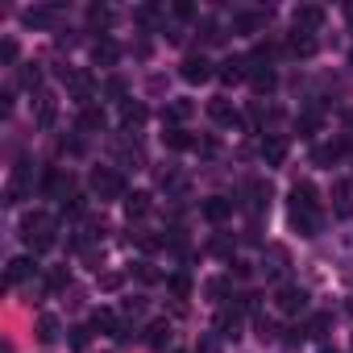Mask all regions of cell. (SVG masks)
<instances>
[{
	"label": "cell",
	"instance_id": "cell-1",
	"mask_svg": "<svg viewBox=\"0 0 353 353\" xmlns=\"http://www.w3.org/2000/svg\"><path fill=\"white\" fill-rule=\"evenodd\" d=\"M21 237H26V245H30L34 254H42V250L54 245V221H50L46 212H30V216L21 221Z\"/></svg>",
	"mask_w": 353,
	"mask_h": 353
},
{
	"label": "cell",
	"instance_id": "cell-2",
	"mask_svg": "<svg viewBox=\"0 0 353 353\" xmlns=\"http://www.w3.org/2000/svg\"><path fill=\"white\" fill-rule=\"evenodd\" d=\"M92 192H96L100 200H121V196H125V183H121V174H117V170L96 166V170H92Z\"/></svg>",
	"mask_w": 353,
	"mask_h": 353
},
{
	"label": "cell",
	"instance_id": "cell-3",
	"mask_svg": "<svg viewBox=\"0 0 353 353\" xmlns=\"http://www.w3.org/2000/svg\"><path fill=\"white\" fill-rule=\"evenodd\" d=\"M274 307H279L283 316H299V312L307 307V291L295 287V283H283V287L274 291Z\"/></svg>",
	"mask_w": 353,
	"mask_h": 353
},
{
	"label": "cell",
	"instance_id": "cell-4",
	"mask_svg": "<svg viewBox=\"0 0 353 353\" xmlns=\"http://www.w3.org/2000/svg\"><path fill=\"white\" fill-rule=\"evenodd\" d=\"M324 17H328V13H324L320 5H299L291 21H295V34H316V30L324 26Z\"/></svg>",
	"mask_w": 353,
	"mask_h": 353
},
{
	"label": "cell",
	"instance_id": "cell-5",
	"mask_svg": "<svg viewBox=\"0 0 353 353\" xmlns=\"http://www.w3.org/2000/svg\"><path fill=\"white\" fill-rule=\"evenodd\" d=\"M332 216H341V221L353 216V179H336L332 183Z\"/></svg>",
	"mask_w": 353,
	"mask_h": 353
},
{
	"label": "cell",
	"instance_id": "cell-6",
	"mask_svg": "<svg viewBox=\"0 0 353 353\" xmlns=\"http://www.w3.org/2000/svg\"><path fill=\"white\" fill-rule=\"evenodd\" d=\"M179 75H183L188 83H208V79H212V63H208L204 54H188L183 67H179Z\"/></svg>",
	"mask_w": 353,
	"mask_h": 353
},
{
	"label": "cell",
	"instance_id": "cell-7",
	"mask_svg": "<svg viewBox=\"0 0 353 353\" xmlns=\"http://www.w3.org/2000/svg\"><path fill=\"white\" fill-rule=\"evenodd\" d=\"M63 79H67V88H71V96H75L79 104H88V100L96 96V79H92L88 71H63Z\"/></svg>",
	"mask_w": 353,
	"mask_h": 353
},
{
	"label": "cell",
	"instance_id": "cell-8",
	"mask_svg": "<svg viewBox=\"0 0 353 353\" xmlns=\"http://www.w3.org/2000/svg\"><path fill=\"white\" fill-rule=\"evenodd\" d=\"M54 112H59L54 92H38V96H34V117H38V125H42V129H50V125H54Z\"/></svg>",
	"mask_w": 353,
	"mask_h": 353
},
{
	"label": "cell",
	"instance_id": "cell-9",
	"mask_svg": "<svg viewBox=\"0 0 353 353\" xmlns=\"http://www.w3.org/2000/svg\"><path fill=\"white\" fill-rule=\"evenodd\" d=\"M291 225L299 229V237H316L320 233V212L316 208H291Z\"/></svg>",
	"mask_w": 353,
	"mask_h": 353
},
{
	"label": "cell",
	"instance_id": "cell-10",
	"mask_svg": "<svg viewBox=\"0 0 353 353\" xmlns=\"http://www.w3.org/2000/svg\"><path fill=\"white\" fill-rule=\"evenodd\" d=\"M216 75H221V79H225V83L233 88V83H241V79H250V59H241V54H237V59H225Z\"/></svg>",
	"mask_w": 353,
	"mask_h": 353
},
{
	"label": "cell",
	"instance_id": "cell-11",
	"mask_svg": "<svg viewBox=\"0 0 353 353\" xmlns=\"http://www.w3.org/2000/svg\"><path fill=\"white\" fill-rule=\"evenodd\" d=\"M38 274V262L34 258H13L9 262V287H21V283H30Z\"/></svg>",
	"mask_w": 353,
	"mask_h": 353
},
{
	"label": "cell",
	"instance_id": "cell-12",
	"mask_svg": "<svg viewBox=\"0 0 353 353\" xmlns=\"http://www.w3.org/2000/svg\"><path fill=\"white\" fill-rule=\"evenodd\" d=\"M208 117H212L216 125H237V108H233V100H225V96L208 100Z\"/></svg>",
	"mask_w": 353,
	"mask_h": 353
},
{
	"label": "cell",
	"instance_id": "cell-13",
	"mask_svg": "<svg viewBox=\"0 0 353 353\" xmlns=\"http://www.w3.org/2000/svg\"><path fill=\"white\" fill-rule=\"evenodd\" d=\"M204 216H208L212 225H225V221L233 216V200H225V196H212V200H204Z\"/></svg>",
	"mask_w": 353,
	"mask_h": 353
},
{
	"label": "cell",
	"instance_id": "cell-14",
	"mask_svg": "<svg viewBox=\"0 0 353 353\" xmlns=\"http://www.w3.org/2000/svg\"><path fill=\"white\" fill-rule=\"evenodd\" d=\"M192 112H196V108H192V100H170V104L162 108V125H183Z\"/></svg>",
	"mask_w": 353,
	"mask_h": 353
},
{
	"label": "cell",
	"instance_id": "cell-15",
	"mask_svg": "<svg viewBox=\"0 0 353 353\" xmlns=\"http://www.w3.org/2000/svg\"><path fill=\"white\" fill-rule=\"evenodd\" d=\"M117 59H121L117 42H108V38H104V42H96V46H92V63H96V67H112Z\"/></svg>",
	"mask_w": 353,
	"mask_h": 353
},
{
	"label": "cell",
	"instance_id": "cell-16",
	"mask_svg": "<svg viewBox=\"0 0 353 353\" xmlns=\"http://www.w3.org/2000/svg\"><path fill=\"white\" fill-rule=\"evenodd\" d=\"M250 83H254V92H258V96H266V92H274L279 75H274L270 67H254V71H250Z\"/></svg>",
	"mask_w": 353,
	"mask_h": 353
},
{
	"label": "cell",
	"instance_id": "cell-17",
	"mask_svg": "<svg viewBox=\"0 0 353 353\" xmlns=\"http://www.w3.org/2000/svg\"><path fill=\"white\" fill-rule=\"evenodd\" d=\"M79 129H88V133H100V129H104V108H96V104H83V108H79Z\"/></svg>",
	"mask_w": 353,
	"mask_h": 353
},
{
	"label": "cell",
	"instance_id": "cell-18",
	"mask_svg": "<svg viewBox=\"0 0 353 353\" xmlns=\"http://www.w3.org/2000/svg\"><path fill=\"white\" fill-rule=\"evenodd\" d=\"M145 345H150V349H166V345H170V324H166V320H154V324L145 328Z\"/></svg>",
	"mask_w": 353,
	"mask_h": 353
},
{
	"label": "cell",
	"instance_id": "cell-19",
	"mask_svg": "<svg viewBox=\"0 0 353 353\" xmlns=\"http://www.w3.org/2000/svg\"><path fill=\"white\" fill-rule=\"evenodd\" d=\"M262 158H266L270 166H283V158H287V141H283V137H266V141H262Z\"/></svg>",
	"mask_w": 353,
	"mask_h": 353
},
{
	"label": "cell",
	"instance_id": "cell-20",
	"mask_svg": "<svg viewBox=\"0 0 353 353\" xmlns=\"http://www.w3.org/2000/svg\"><path fill=\"white\" fill-rule=\"evenodd\" d=\"M291 208H316V188H312L307 179L291 188Z\"/></svg>",
	"mask_w": 353,
	"mask_h": 353
},
{
	"label": "cell",
	"instance_id": "cell-21",
	"mask_svg": "<svg viewBox=\"0 0 353 353\" xmlns=\"http://www.w3.org/2000/svg\"><path fill=\"white\" fill-rule=\"evenodd\" d=\"M26 188H30V170H26V162H21V166L13 170V183H9V204H21Z\"/></svg>",
	"mask_w": 353,
	"mask_h": 353
},
{
	"label": "cell",
	"instance_id": "cell-22",
	"mask_svg": "<svg viewBox=\"0 0 353 353\" xmlns=\"http://www.w3.org/2000/svg\"><path fill=\"white\" fill-rule=\"evenodd\" d=\"M266 21H270V13H241V17L233 21V30H237V34H254V30H262Z\"/></svg>",
	"mask_w": 353,
	"mask_h": 353
},
{
	"label": "cell",
	"instance_id": "cell-23",
	"mask_svg": "<svg viewBox=\"0 0 353 353\" xmlns=\"http://www.w3.org/2000/svg\"><path fill=\"white\" fill-rule=\"evenodd\" d=\"M150 212V192H133V196H125V216L133 221V216H145Z\"/></svg>",
	"mask_w": 353,
	"mask_h": 353
},
{
	"label": "cell",
	"instance_id": "cell-24",
	"mask_svg": "<svg viewBox=\"0 0 353 353\" xmlns=\"http://www.w3.org/2000/svg\"><path fill=\"white\" fill-rule=\"evenodd\" d=\"M162 141H166L170 150H192V145H196V137H192L188 129H166V133H162Z\"/></svg>",
	"mask_w": 353,
	"mask_h": 353
},
{
	"label": "cell",
	"instance_id": "cell-25",
	"mask_svg": "<svg viewBox=\"0 0 353 353\" xmlns=\"http://www.w3.org/2000/svg\"><path fill=\"white\" fill-rule=\"evenodd\" d=\"M38 341L42 345H54L59 341V320L54 316H38Z\"/></svg>",
	"mask_w": 353,
	"mask_h": 353
},
{
	"label": "cell",
	"instance_id": "cell-26",
	"mask_svg": "<svg viewBox=\"0 0 353 353\" xmlns=\"http://www.w3.org/2000/svg\"><path fill=\"white\" fill-rule=\"evenodd\" d=\"M341 154H345V141H332V145H320L312 158H316V166H328V162H336Z\"/></svg>",
	"mask_w": 353,
	"mask_h": 353
},
{
	"label": "cell",
	"instance_id": "cell-27",
	"mask_svg": "<svg viewBox=\"0 0 353 353\" xmlns=\"http://www.w3.org/2000/svg\"><path fill=\"white\" fill-rule=\"evenodd\" d=\"M266 258H270L266 274H283V270H287V250H283V245H270V250H266Z\"/></svg>",
	"mask_w": 353,
	"mask_h": 353
},
{
	"label": "cell",
	"instance_id": "cell-28",
	"mask_svg": "<svg viewBox=\"0 0 353 353\" xmlns=\"http://www.w3.org/2000/svg\"><path fill=\"white\" fill-rule=\"evenodd\" d=\"M92 324H96V328H104V332H112V336H121V332H125V324H121L112 312H96V320H92Z\"/></svg>",
	"mask_w": 353,
	"mask_h": 353
},
{
	"label": "cell",
	"instance_id": "cell-29",
	"mask_svg": "<svg viewBox=\"0 0 353 353\" xmlns=\"http://www.w3.org/2000/svg\"><path fill=\"white\" fill-rule=\"evenodd\" d=\"M291 54H303V59L316 54V38H312V34H295V38H291Z\"/></svg>",
	"mask_w": 353,
	"mask_h": 353
},
{
	"label": "cell",
	"instance_id": "cell-30",
	"mask_svg": "<svg viewBox=\"0 0 353 353\" xmlns=\"http://www.w3.org/2000/svg\"><path fill=\"white\" fill-rule=\"evenodd\" d=\"M250 196H254V200H250L254 208H266V204H270V183H262V179H254V183H250Z\"/></svg>",
	"mask_w": 353,
	"mask_h": 353
},
{
	"label": "cell",
	"instance_id": "cell-31",
	"mask_svg": "<svg viewBox=\"0 0 353 353\" xmlns=\"http://www.w3.org/2000/svg\"><path fill=\"white\" fill-rule=\"evenodd\" d=\"M166 287H170V295H179V299H188V295H192V279H188V274H170V279H166Z\"/></svg>",
	"mask_w": 353,
	"mask_h": 353
},
{
	"label": "cell",
	"instance_id": "cell-32",
	"mask_svg": "<svg viewBox=\"0 0 353 353\" xmlns=\"http://www.w3.org/2000/svg\"><path fill=\"white\" fill-rule=\"evenodd\" d=\"M121 121H125L129 129H137V125L145 121V108H141V104H125V108H121Z\"/></svg>",
	"mask_w": 353,
	"mask_h": 353
},
{
	"label": "cell",
	"instance_id": "cell-33",
	"mask_svg": "<svg viewBox=\"0 0 353 353\" xmlns=\"http://www.w3.org/2000/svg\"><path fill=\"white\" fill-rule=\"evenodd\" d=\"M237 312H221V320H216V328H221V336H237Z\"/></svg>",
	"mask_w": 353,
	"mask_h": 353
},
{
	"label": "cell",
	"instance_id": "cell-34",
	"mask_svg": "<svg viewBox=\"0 0 353 353\" xmlns=\"http://www.w3.org/2000/svg\"><path fill=\"white\" fill-rule=\"evenodd\" d=\"M54 21V9H30L26 13V26H50Z\"/></svg>",
	"mask_w": 353,
	"mask_h": 353
},
{
	"label": "cell",
	"instance_id": "cell-35",
	"mask_svg": "<svg viewBox=\"0 0 353 353\" xmlns=\"http://www.w3.org/2000/svg\"><path fill=\"white\" fill-rule=\"evenodd\" d=\"M108 17H112V13H108L104 5H92V9H88V21H92L96 30H100V26H108Z\"/></svg>",
	"mask_w": 353,
	"mask_h": 353
},
{
	"label": "cell",
	"instance_id": "cell-36",
	"mask_svg": "<svg viewBox=\"0 0 353 353\" xmlns=\"http://www.w3.org/2000/svg\"><path fill=\"white\" fill-rule=\"evenodd\" d=\"M88 341H92V328H71V349H88Z\"/></svg>",
	"mask_w": 353,
	"mask_h": 353
},
{
	"label": "cell",
	"instance_id": "cell-37",
	"mask_svg": "<svg viewBox=\"0 0 353 353\" xmlns=\"http://www.w3.org/2000/svg\"><path fill=\"white\" fill-rule=\"evenodd\" d=\"M121 283H125V279H121L117 270H108V274H100V291H121Z\"/></svg>",
	"mask_w": 353,
	"mask_h": 353
},
{
	"label": "cell",
	"instance_id": "cell-38",
	"mask_svg": "<svg viewBox=\"0 0 353 353\" xmlns=\"http://www.w3.org/2000/svg\"><path fill=\"white\" fill-rule=\"evenodd\" d=\"M324 328H328V316H324V312L307 320V336H324Z\"/></svg>",
	"mask_w": 353,
	"mask_h": 353
},
{
	"label": "cell",
	"instance_id": "cell-39",
	"mask_svg": "<svg viewBox=\"0 0 353 353\" xmlns=\"http://www.w3.org/2000/svg\"><path fill=\"white\" fill-rule=\"evenodd\" d=\"M21 83H26V88H38V83H42V71H38V67L30 63V67L21 71Z\"/></svg>",
	"mask_w": 353,
	"mask_h": 353
},
{
	"label": "cell",
	"instance_id": "cell-40",
	"mask_svg": "<svg viewBox=\"0 0 353 353\" xmlns=\"http://www.w3.org/2000/svg\"><path fill=\"white\" fill-rule=\"evenodd\" d=\"M13 59H17V42L5 38V42H0V63H13Z\"/></svg>",
	"mask_w": 353,
	"mask_h": 353
},
{
	"label": "cell",
	"instance_id": "cell-41",
	"mask_svg": "<svg viewBox=\"0 0 353 353\" xmlns=\"http://www.w3.org/2000/svg\"><path fill=\"white\" fill-rule=\"evenodd\" d=\"M208 295H212V299L229 295V279H212V283H208Z\"/></svg>",
	"mask_w": 353,
	"mask_h": 353
},
{
	"label": "cell",
	"instance_id": "cell-42",
	"mask_svg": "<svg viewBox=\"0 0 353 353\" xmlns=\"http://www.w3.org/2000/svg\"><path fill=\"white\" fill-rule=\"evenodd\" d=\"M258 336H262V341H274V324H270V320H266V316H262V320H258Z\"/></svg>",
	"mask_w": 353,
	"mask_h": 353
},
{
	"label": "cell",
	"instance_id": "cell-43",
	"mask_svg": "<svg viewBox=\"0 0 353 353\" xmlns=\"http://www.w3.org/2000/svg\"><path fill=\"white\" fill-rule=\"evenodd\" d=\"M212 254H221V258H229V254H233V245H229L225 237H216V241H212Z\"/></svg>",
	"mask_w": 353,
	"mask_h": 353
},
{
	"label": "cell",
	"instance_id": "cell-44",
	"mask_svg": "<svg viewBox=\"0 0 353 353\" xmlns=\"http://www.w3.org/2000/svg\"><path fill=\"white\" fill-rule=\"evenodd\" d=\"M104 92H108V96H121V92H125V83H121V79H108V83H104Z\"/></svg>",
	"mask_w": 353,
	"mask_h": 353
},
{
	"label": "cell",
	"instance_id": "cell-45",
	"mask_svg": "<svg viewBox=\"0 0 353 353\" xmlns=\"http://www.w3.org/2000/svg\"><path fill=\"white\" fill-rule=\"evenodd\" d=\"M137 279H141V283H154V279H158V270H150V266H137Z\"/></svg>",
	"mask_w": 353,
	"mask_h": 353
},
{
	"label": "cell",
	"instance_id": "cell-46",
	"mask_svg": "<svg viewBox=\"0 0 353 353\" xmlns=\"http://www.w3.org/2000/svg\"><path fill=\"white\" fill-rule=\"evenodd\" d=\"M46 283H50V287H63V283H67V270H50V279H46Z\"/></svg>",
	"mask_w": 353,
	"mask_h": 353
},
{
	"label": "cell",
	"instance_id": "cell-47",
	"mask_svg": "<svg viewBox=\"0 0 353 353\" xmlns=\"http://www.w3.org/2000/svg\"><path fill=\"white\" fill-rule=\"evenodd\" d=\"M200 353H221V345H216L212 336H204V341H200Z\"/></svg>",
	"mask_w": 353,
	"mask_h": 353
},
{
	"label": "cell",
	"instance_id": "cell-48",
	"mask_svg": "<svg viewBox=\"0 0 353 353\" xmlns=\"http://www.w3.org/2000/svg\"><path fill=\"white\" fill-rule=\"evenodd\" d=\"M345 125H349V129H353V108H349V112H345Z\"/></svg>",
	"mask_w": 353,
	"mask_h": 353
},
{
	"label": "cell",
	"instance_id": "cell-49",
	"mask_svg": "<svg viewBox=\"0 0 353 353\" xmlns=\"http://www.w3.org/2000/svg\"><path fill=\"white\" fill-rule=\"evenodd\" d=\"M349 63H353V59H349Z\"/></svg>",
	"mask_w": 353,
	"mask_h": 353
}]
</instances>
